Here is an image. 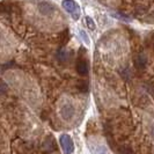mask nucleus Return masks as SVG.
Wrapping results in <instances>:
<instances>
[{
    "mask_svg": "<svg viewBox=\"0 0 154 154\" xmlns=\"http://www.w3.org/2000/svg\"><path fill=\"white\" fill-rule=\"evenodd\" d=\"M80 35H81V37H82V39H85V43L88 45L89 44V39H88V37H87V34H86L85 31H80Z\"/></svg>",
    "mask_w": 154,
    "mask_h": 154,
    "instance_id": "0eeeda50",
    "label": "nucleus"
},
{
    "mask_svg": "<svg viewBox=\"0 0 154 154\" xmlns=\"http://www.w3.org/2000/svg\"><path fill=\"white\" fill-rule=\"evenodd\" d=\"M74 112H75V109L71 102H66L65 104H63L62 110H60V115H62L63 119H66V121L72 119L74 116Z\"/></svg>",
    "mask_w": 154,
    "mask_h": 154,
    "instance_id": "7ed1b4c3",
    "label": "nucleus"
},
{
    "mask_svg": "<svg viewBox=\"0 0 154 154\" xmlns=\"http://www.w3.org/2000/svg\"><path fill=\"white\" fill-rule=\"evenodd\" d=\"M133 64L136 65V67L139 69V71H141V69H144L146 67V64H147V58L146 56L144 54H138L134 56V58H133Z\"/></svg>",
    "mask_w": 154,
    "mask_h": 154,
    "instance_id": "39448f33",
    "label": "nucleus"
},
{
    "mask_svg": "<svg viewBox=\"0 0 154 154\" xmlns=\"http://www.w3.org/2000/svg\"><path fill=\"white\" fill-rule=\"evenodd\" d=\"M60 145L63 147V151L65 154H71L74 149V145L73 141L69 134H63L60 137Z\"/></svg>",
    "mask_w": 154,
    "mask_h": 154,
    "instance_id": "20e7f679",
    "label": "nucleus"
},
{
    "mask_svg": "<svg viewBox=\"0 0 154 154\" xmlns=\"http://www.w3.org/2000/svg\"><path fill=\"white\" fill-rule=\"evenodd\" d=\"M77 72L80 75H87L88 74V69H89V65H88V60L86 59V57H84V54H80L77 59Z\"/></svg>",
    "mask_w": 154,
    "mask_h": 154,
    "instance_id": "f03ea898",
    "label": "nucleus"
},
{
    "mask_svg": "<svg viewBox=\"0 0 154 154\" xmlns=\"http://www.w3.org/2000/svg\"><path fill=\"white\" fill-rule=\"evenodd\" d=\"M86 22H87V26H88L89 29H92V30L95 29V23H94V21H93L89 16H86Z\"/></svg>",
    "mask_w": 154,
    "mask_h": 154,
    "instance_id": "423d86ee",
    "label": "nucleus"
},
{
    "mask_svg": "<svg viewBox=\"0 0 154 154\" xmlns=\"http://www.w3.org/2000/svg\"><path fill=\"white\" fill-rule=\"evenodd\" d=\"M63 7L65 8V11H67L71 15L73 16L74 20H78L80 16V9L77 2L72 1V0H64L63 1Z\"/></svg>",
    "mask_w": 154,
    "mask_h": 154,
    "instance_id": "f257e3e1",
    "label": "nucleus"
}]
</instances>
